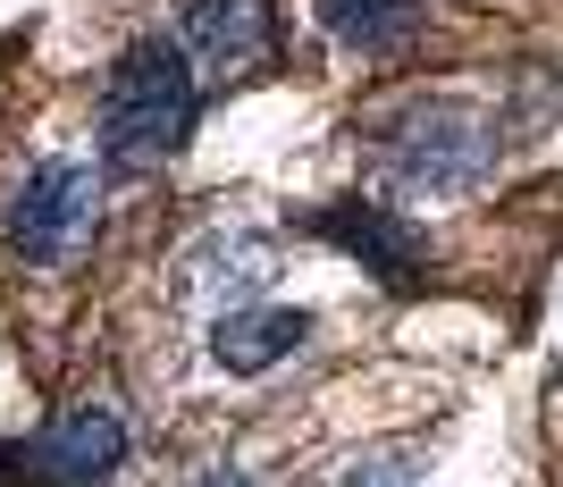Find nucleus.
Returning <instances> with one entry per match:
<instances>
[{"label": "nucleus", "instance_id": "1", "mask_svg": "<svg viewBox=\"0 0 563 487\" xmlns=\"http://www.w3.org/2000/svg\"><path fill=\"white\" fill-rule=\"evenodd\" d=\"M194 135V59L161 34L118 51L110 85H101V152L110 168H161L177 143Z\"/></svg>", "mask_w": 563, "mask_h": 487}, {"label": "nucleus", "instance_id": "2", "mask_svg": "<svg viewBox=\"0 0 563 487\" xmlns=\"http://www.w3.org/2000/svg\"><path fill=\"white\" fill-rule=\"evenodd\" d=\"M371 152L378 168L412 193H471L496 161V126L479 101H454V93H412V101H387L371 118Z\"/></svg>", "mask_w": 563, "mask_h": 487}, {"label": "nucleus", "instance_id": "3", "mask_svg": "<svg viewBox=\"0 0 563 487\" xmlns=\"http://www.w3.org/2000/svg\"><path fill=\"white\" fill-rule=\"evenodd\" d=\"M101 228V177L93 161H43L25 168V186L9 193V219H0V235H9V253L25 261V269H59V261H76L85 244H93Z\"/></svg>", "mask_w": 563, "mask_h": 487}, {"label": "nucleus", "instance_id": "4", "mask_svg": "<svg viewBox=\"0 0 563 487\" xmlns=\"http://www.w3.org/2000/svg\"><path fill=\"white\" fill-rule=\"evenodd\" d=\"M118 463H126V420L110 403H76L43 429V445L25 454L34 487H110Z\"/></svg>", "mask_w": 563, "mask_h": 487}, {"label": "nucleus", "instance_id": "5", "mask_svg": "<svg viewBox=\"0 0 563 487\" xmlns=\"http://www.w3.org/2000/svg\"><path fill=\"white\" fill-rule=\"evenodd\" d=\"M269 51V0H194L186 9V59H202V76L235 85L244 68H261Z\"/></svg>", "mask_w": 563, "mask_h": 487}, {"label": "nucleus", "instance_id": "6", "mask_svg": "<svg viewBox=\"0 0 563 487\" xmlns=\"http://www.w3.org/2000/svg\"><path fill=\"white\" fill-rule=\"evenodd\" d=\"M311 235H329L336 253L353 261H371L387 286H412V269H421V253H412V228H404L396 210H378V202H329V210H311Z\"/></svg>", "mask_w": 563, "mask_h": 487}, {"label": "nucleus", "instance_id": "7", "mask_svg": "<svg viewBox=\"0 0 563 487\" xmlns=\"http://www.w3.org/2000/svg\"><path fill=\"white\" fill-rule=\"evenodd\" d=\"M303 336H311V311H286V302H244V311H219L211 362H219L228 378H261V370H278Z\"/></svg>", "mask_w": 563, "mask_h": 487}, {"label": "nucleus", "instance_id": "8", "mask_svg": "<svg viewBox=\"0 0 563 487\" xmlns=\"http://www.w3.org/2000/svg\"><path fill=\"white\" fill-rule=\"evenodd\" d=\"M278 261H286V244H269V235H202L194 244V261H186V278H194V295L202 302H219V311H244V295H261V286L278 278Z\"/></svg>", "mask_w": 563, "mask_h": 487}, {"label": "nucleus", "instance_id": "9", "mask_svg": "<svg viewBox=\"0 0 563 487\" xmlns=\"http://www.w3.org/2000/svg\"><path fill=\"white\" fill-rule=\"evenodd\" d=\"M311 9L345 51H371V59H396L429 34V9H412V0H311Z\"/></svg>", "mask_w": 563, "mask_h": 487}, {"label": "nucleus", "instance_id": "10", "mask_svg": "<svg viewBox=\"0 0 563 487\" xmlns=\"http://www.w3.org/2000/svg\"><path fill=\"white\" fill-rule=\"evenodd\" d=\"M336 487H421V471L404 463V454H362V463H345Z\"/></svg>", "mask_w": 563, "mask_h": 487}, {"label": "nucleus", "instance_id": "11", "mask_svg": "<svg viewBox=\"0 0 563 487\" xmlns=\"http://www.w3.org/2000/svg\"><path fill=\"white\" fill-rule=\"evenodd\" d=\"M34 471H25V445H0V487H25Z\"/></svg>", "mask_w": 563, "mask_h": 487}, {"label": "nucleus", "instance_id": "12", "mask_svg": "<svg viewBox=\"0 0 563 487\" xmlns=\"http://www.w3.org/2000/svg\"><path fill=\"white\" fill-rule=\"evenodd\" d=\"M194 487H253V479H235V471H211V479H194Z\"/></svg>", "mask_w": 563, "mask_h": 487}]
</instances>
